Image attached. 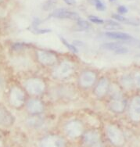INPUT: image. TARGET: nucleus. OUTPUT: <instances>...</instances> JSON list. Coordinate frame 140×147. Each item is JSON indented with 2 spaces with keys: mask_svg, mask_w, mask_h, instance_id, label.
<instances>
[{
  "mask_svg": "<svg viewBox=\"0 0 140 147\" xmlns=\"http://www.w3.org/2000/svg\"><path fill=\"white\" fill-rule=\"evenodd\" d=\"M113 18L115 19V20H117L118 21H119V22H123L128 24V21H129V19H128V18L119 14H113Z\"/></svg>",
  "mask_w": 140,
  "mask_h": 147,
  "instance_id": "nucleus-26",
  "label": "nucleus"
},
{
  "mask_svg": "<svg viewBox=\"0 0 140 147\" xmlns=\"http://www.w3.org/2000/svg\"><path fill=\"white\" fill-rule=\"evenodd\" d=\"M25 107L28 113L31 115H39L44 111V105L39 99H28Z\"/></svg>",
  "mask_w": 140,
  "mask_h": 147,
  "instance_id": "nucleus-7",
  "label": "nucleus"
},
{
  "mask_svg": "<svg viewBox=\"0 0 140 147\" xmlns=\"http://www.w3.org/2000/svg\"><path fill=\"white\" fill-rule=\"evenodd\" d=\"M107 135L110 141L115 146H122L124 142V137L119 127L115 125H108L107 127Z\"/></svg>",
  "mask_w": 140,
  "mask_h": 147,
  "instance_id": "nucleus-3",
  "label": "nucleus"
},
{
  "mask_svg": "<svg viewBox=\"0 0 140 147\" xmlns=\"http://www.w3.org/2000/svg\"><path fill=\"white\" fill-rule=\"evenodd\" d=\"M64 139L57 136H48L39 142V147H64Z\"/></svg>",
  "mask_w": 140,
  "mask_h": 147,
  "instance_id": "nucleus-8",
  "label": "nucleus"
},
{
  "mask_svg": "<svg viewBox=\"0 0 140 147\" xmlns=\"http://www.w3.org/2000/svg\"><path fill=\"white\" fill-rule=\"evenodd\" d=\"M43 124V120L38 115H31L26 120V125L30 127H39Z\"/></svg>",
  "mask_w": 140,
  "mask_h": 147,
  "instance_id": "nucleus-17",
  "label": "nucleus"
},
{
  "mask_svg": "<svg viewBox=\"0 0 140 147\" xmlns=\"http://www.w3.org/2000/svg\"><path fill=\"white\" fill-rule=\"evenodd\" d=\"M109 88V82L107 78H102L95 88V94L98 97H103L106 95Z\"/></svg>",
  "mask_w": 140,
  "mask_h": 147,
  "instance_id": "nucleus-15",
  "label": "nucleus"
},
{
  "mask_svg": "<svg viewBox=\"0 0 140 147\" xmlns=\"http://www.w3.org/2000/svg\"><path fill=\"white\" fill-rule=\"evenodd\" d=\"M50 17L60 19H70V20H78L79 19V15L75 12L69 11L66 9H58L53 13H52Z\"/></svg>",
  "mask_w": 140,
  "mask_h": 147,
  "instance_id": "nucleus-10",
  "label": "nucleus"
},
{
  "mask_svg": "<svg viewBox=\"0 0 140 147\" xmlns=\"http://www.w3.org/2000/svg\"><path fill=\"white\" fill-rule=\"evenodd\" d=\"M26 91L18 85H13L8 93V102L14 109H20L25 106Z\"/></svg>",
  "mask_w": 140,
  "mask_h": 147,
  "instance_id": "nucleus-1",
  "label": "nucleus"
},
{
  "mask_svg": "<svg viewBox=\"0 0 140 147\" xmlns=\"http://www.w3.org/2000/svg\"><path fill=\"white\" fill-rule=\"evenodd\" d=\"M99 139V135L96 131H89L84 135V141L87 145L95 144L98 142Z\"/></svg>",
  "mask_w": 140,
  "mask_h": 147,
  "instance_id": "nucleus-16",
  "label": "nucleus"
},
{
  "mask_svg": "<svg viewBox=\"0 0 140 147\" xmlns=\"http://www.w3.org/2000/svg\"><path fill=\"white\" fill-rule=\"evenodd\" d=\"M118 10L120 14H124V13H128V9L124 6H120L118 8Z\"/></svg>",
  "mask_w": 140,
  "mask_h": 147,
  "instance_id": "nucleus-29",
  "label": "nucleus"
},
{
  "mask_svg": "<svg viewBox=\"0 0 140 147\" xmlns=\"http://www.w3.org/2000/svg\"><path fill=\"white\" fill-rule=\"evenodd\" d=\"M120 82H121V84H122L124 87L125 88H128V89L132 88V86H133V84H134V80L129 74L123 75L121 77Z\"/></svg>",
  "mask_w": 140,
  "mask_h": 147,
  "instance_id": "nucleus-19",
  "label": "nucleus"
},
{
  "mask_svg": "<svg viewBox=\"0 0 140 147\" xmlns=\"http://www.w3.org/2000/svg\"><path fill=\"white\" fill-rule=\"evenodd\" d=\"M122 47V45L120 43L117 42H110V43H104L101 45L100 48L106 50H110V51L116 52L118 49Z\"/></svg>",
  "mask_w": 140,
  "mask_h": 147,
  "instance_id": "nucleus-20",
  "label": "nucleus"
},
{
  "mask_svg": "<svg viewBox=\"0 0 140 147\" xmlns=\"http://www.w3.org/2000/svg\"><path fill=\"white\" fill-rule=\"evenodd\" d=\"M126 107V102L122 97L118 98H113L112 101L110 102V108L113 111L117 113L123 112Z\"/></svg>",
  "mask_w": 140,
  "mask_h": 147,
  "instance_id": "nucleus-14",
  "label": "nucleus"
},
{
  "mask_svg": "<svg viewBox=\"0 0 140 147\" xmlns=\"http://www.w3.org/2000/svg\"><path fill=\"white\" fill-rule=\"evenodd\" d=\"M129 52V49L127 48H125V47H121V48H120L119 49H118L117 51L114 52L116 54H125Z\"/></svg>",
  "mask_w": 140,
  "mask_h": 147,
  "instance_id": "nucleus-28",
  "label": "nucleus"
},
{
  "mask_svg": "<svg viewBox=\"0 0 140 147\" xmlns=\"http://www.w3.org/2000/svg\"><path fill=\"white\" fill-rule=\"evenodd\" d=\"M91 147H103V146H102V144H100L99 142H96V143H95V144H93L91 146Z\"/></svg>",
  "mask_w": 140,
  "mask_h": 147,
  "instance_id": "nucleus-31",
  "label": "nucleus"
},
{
  "mask_svg": "<svg viewBox=\"0 0 140 147\" xmlns=\"http://www.w3.org/2000/svg\"><path fill=\"white\" fill-rule=\"evenodd\" d=\"M133 80H134L135 85H136L138 88H140V72H136L135 74Z\"/></svg>",
  "mask_w": 140,
  "mask_h": 147,
  "instance_id": "nucleus-27",
  "label": "nucleus"
},
{
  "mask_svg": "<svg viewBox=\"0 0 140 147\" xmlns=\"http://www.w3.org/2000/svg\"><path fill=\"white\" fill-rule=\"evenodd\" d=\"M105 35L109 38L115 40L120 41H132L133 40V37L127 33L120 32V31H107L105 33Z\"/></svg>",
  "mask_w": 140,
  "mask_h": 147,
  "instance_id": "nucleus-13",
  "label": "nucleus"
},
{
  "mask_svg": "<svg viewBox=\"0 0 140 147\" xmlns=\"http://www.w3.org/2000/svg\"><path fill=\"white\" fill-rule=\"evenodd\" d=\"M96 75L93 71H85L80 77V84L85 88L91 87L95 83Z\"/></svg>",
  "mask_w": 140,
  "mask_h": 147,
  "instance_id": "nucleus-12",
  "label": "nucleus"
},
{
  "mask_svg": "<svg viewBox=\"0 0 140 147\" xmlns=\"http://www.w3.org/2000/svg\"><path fill=\"white\" fill-rule=\"evenodd\" d=\"M91 2L98 10H99V11H104L105 10L106 6L101 0H91Z\"/></svg>",
  "mask_w": 140,
  "mask_h": 147,
  "instance_id": "nucleus-22",
  "label": "nucleus"
},
{
  "mask_svg": "<svg viewBox=\"0 0 140 147\" xmlns=\"http://www.w3.org/2000/svg\"><path fill=\"white\" fill-rule=\"evenodd\" d=\"M60 39H61L63 44L65 45V46H66L69 50H70L71 52H73V53H78V49H77V48H76L74 45H71V44H70L69 42H67L64 38H61V37H60Z\"/></svg>",
  "mask_w": 140,
  "mask_h": 147,
  "instance_id": "nucleus-23",
  "label": "nucleus"
},
{
  "mask_svg": "<svg viewBox=\"0 0 140 147\" xmlns=\"http://www.w3.org/2000/svg\"><path fill=\"white\" fill-rule=\"evenodd\" d=\"M122 28L120 24L113 20H108L104 25V28L106 30H118Z\"/></svg>",
  "mask_w": 140,
  "mask_h": 147,
  "instance_id": "nucleus-21",
  "label": "nucleus"
},
{
  "mask_svg": "<svg viewBox=\"0 0 140 147\" xmlns=\"http://www.w3.org/2000/svg\"><path fill=\"white\" fill-rule=\"evenodd\" d=\"M1 2H2V0H0V3H1Z\"/></svg>",
  "mask_w": 140,
  "mask_h": 147,
  "instance_id": "nucleus-33",
  "label": "nucleus"
},
{
  "mask_svg": "<svg viewBox=\"0 0 140 147\" xmlns=\"http://www.w3.org/2000/svg\"><path fill=\"white\" fill-rule=\"evenodd\" d=\"M138 57H140V54H139V55H138Z\"/></svg>",
  "mask_w": 140,
  "mask_h": 147,
  "instance_id": "nucleus-32",
  "label": "nucleus"
},
{
  "mask_svg": "<svg viewBox=\"0 0 140 147\" xmlns=\"http://www.w3.org/2000/svg\"><path fill=\"white\" fill-rule=\"evenodd\" d=\"M29 64H30L29 60L24 57H17L14 59V65L17 68H20V69L26 68L28 67Z\"/></svg>",
  "mask_w": 140,
  "mask_h": 147,
  "instance_id": "nucleus-18",
  "label": "nucleus"
},
{
  "mask_svg": "<svg viewBox=\"0 0 140 147\" xmlns=\"http://www.w3.org/2000/svg\"><path fill=\"white\" fill-rule=\"evenodd\" d=\"M78 25L83 29H88L90 28L89 23L84 20H78Z\"/></svg>",
  "mask_w": 140,
  "mask_h": 147,
  "instance_id": "nucleus-25",
  "label": "nucleus"
},
{
  "mask_svg": "<svg viewBox=\"0 0 140 147\" xmlns=\"http://www.w3.org/2000/svg\"><path fill=\"white\" fill-rule=\"evenodd\" d=\"M36 57L39 62L45 66H53L57 61V57L55 54L42 49L37 50Z\"/></svg>",
  "mask_w": 140,
  "mask_h": 147,
  "instance_id": "nucleus-4",
  "label": "nucleus"
},
{
  "mask_svg": "<svg viewBox=\"0 0 140 147\" xmlns=\"http://www.w3.org/2000/svg\"><path fill=\"white\" fill-rule=\"evenodd\" d=\"M14 122V118L11 113L6 108L0 106V126L9 127Z\"/></svg>",
  "mask_w": 140,
  "mask_h": 147,
  "instance_id": "nucleus-11",
  "label": "nucleus"
},
{
  "mask_svg": "<svg viewBox=\"0 0 140 147\" xmlns=\"http://www.w3.org/2000/svg\"><path fill=\"white\" fill-rule=\"evenodd\" d=\"M74 67L70 62L68 61H64V62L61 63L56 68V70L54 71L53 74L56 76L57 78H66L67 77H69L73 73Z\"/></svg>",
  "mask_w": 140,
  "mask_h": 147,
  "instance_id": "nucleus-5",
  "label": "nucleus"
},
{
  "mask_svg": "<svg viewBox=\"0 0 140 147\" xmlns=\"http://www.w3.org/2000/svg\"><path fill=\"white\" fill-rule=\"evenodd\" d=\"M89 20L91 21V22L94 23V24H103L104 20L99 18L97 17H95V16H89Z\"/></svg>",
  "mask_w": 140,
  "mask_h": 147,
  "instance_id": "nucleus-24",
  "label": "nucleus"
},
{
  "mask_svg": "<svg viewBox=\"0 0 140 147\" xmlns=\"http://www.w3.org/2000/svg\"><path fill=\"white\" fill-rule=\"evenodd\" d=\"M110 1H114V0H110Z\"/></svg>",
  "mask_w": 140,
  "mask_h": 147,
  "instance_id": "nucleus-34",
  "label": "nucleus"
},
{
  "mask_svg": "<svg viewBox=\"0 0 140 147\" xmlns=\"http://www.w3.org/2000/svg\"><path fill=\"white\" fill-rule=\"evenodd\" d=\"M129 116L135 122L140 121V96H135L129 107Z\"/></svg>",
  "mask_w": 140,
  "mask_h": 147,
  "instance_id": "nucleus-9",
  "label": "nucleus"
},
{
  "mask_svg": "<svg viewBox=\"0 0 140 147\" xmlns=\"http://www.w3.org/2000/svg\"><path fill=\"white\" fill-rule=\"evenodd\" d=\"M64 1L67 3V5H69V6H74V5L76 4L75 0H64Z\"/></svg>",
  "mask_w": 140,
  "mask_h": 147,
  "instance_id": "nucleus-30",
  "label": "nucleus"
},
{
  "mask_svg": "<svg viewBox=\"0 0 140 147\" xmlns=\"http://www.w3.org/2000/svg\"><path fill=\"white\" fill-rule=\"evenodd\" d=\"M24 87L26 92L33 96H41L45 89V84L39 78H30L25 80Z\"/></svg>",
  "mask_w": 140,
  "mask_h": 147,
  "instance_id": "nucleus-2",
  "label": "nucleus"
},
{
  "mask_svg": "<svg viewBox=\"0 0 140 147\" xmlns=\"http://www.w3.org/2000/svg\"><path fill=\"white\" fill-rule=\"evenodd\" d=\"M65 131L68 136L71 138H77L82 134L83 125L77 120L70 121L65 125Z\"/></svg>",
  "mask_w": 140,
  "mask_h": 147,
  "instance_id": "nucleus-6",
  "label": "nucleus"
}]
</instances>
